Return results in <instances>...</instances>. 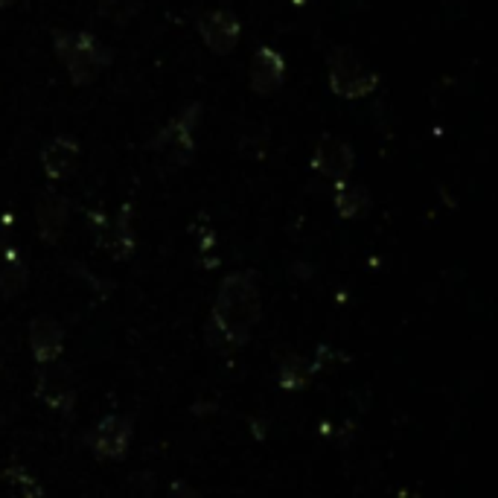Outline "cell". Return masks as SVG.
<instances>
[{"label":"cell","instance_id":"1","mask_svg":"<svg viewBox=\"0 0 498 498\" xmlns=\"http://www.w3.org/2000/svg\"><path fill=\"white\" fill-rule=\"evenodd\" d=\"M262 300L257 277L251 271L228 274L213 300V327L228 344H248L253 327L260 323Z\"/></svg>","mask_w":498,"mask_h":498},{"label":"cell","instance_id":"2","mask_svg":"<svg viewBox=\"0 0 498 498\" xmlns=\"http://www.w3.org/2000/svg\"><path fill=\"white\" fill-rule=\"evenodd\" d=\"M53 50L64 62L73 85H90L102 67H108L111 53L102 50V44L90 32H56Z\"/></svg>","mask_w":498,"mask_h":498},{"label":"cell","instance_id":"3","mask_svg":"<svg viewBox=\"0 0 498 498\" xmlns=\"http://www.w3.org/2000/svg\"><path fill=\"white\" fill-rule=\"evenodd\" d=\"M199 114L202 106L195 102V106H187L172 123H167L164 129H160L149 149L164 160L167 167H187L190 158L195 152V125H199Z\"/></svg>","mask_w":498,"mask_h":498},{"label":"cell","instance_id":"4","mask_svg":"<svg viewBox=\"0 0 498 498\" xmlns=\"http://www.w3.org/2000/svg\"><path fill=\"white\" fill-rule=\"evenodd\" d=\"M327 71H330V88L332 94H339L344 99H358L374 94L379 88V76L370 71V67L358 59L353 50L339 47L330 53L327 59Z\"/></svg>","mask_w":498,"mask_h":498},{"label":"cell","instance_id":"5","mask_svg":"<svg viewBox=\"0 0 498 498\" xmlns=\"http://www.w3.org/2000/svg\"><path fill=\"white\" fill-rule=\"evenodd\" d=\"M88 446L94 449L97 458L106 460H123L125 451L132 446V420L120 414H108L94 425L88 434Z\"/></svg>","mask_w":498,"mask_h":498},{"label":"cell","instance_id":"6","mask_svg":"<svg viewBox=\"0 0 498 498\" xmlns=\"http://www.w3.org/2000/svg\"><path fill=\"white\" fill-rule=\"evenodd\" d=\"M312 167L327 181L332 184H341L350 178V172L356 167V155L347 141L341 137H332V134H323L318 141V149H315V160H312Z\"/></svg>","mask_w":498,"mask_h":498},{"label":"cell","instance_id":"7","mask_svg":"<svg viewBox=\"0 0 498 498\" xmlns=\"http://www.w3.org/2000/svg\"><path fill=\"white\" fill-rule=\"evenodd\" d=\"M199 32H202V41L207 44V50L219 53V56H228L239 44L242 24H239V18L234 13H228V9H213V13L202 15Z\"/></svg>","mask_w":498,"mask_h":498},{"label":"cell","instance_id":"8","mask_svg":"<svg viewBox=\"0 0 498 498\" xmlns=\"http://www.w3.org/2000/svg\"><path fill=\"white\" fill-rule=\"evenodd\" d=\"M30 347L39 365H56L64 353V327L50 315H39L30 323Z\"/></svg>","mask_w":498,"mask_h":498},{"label":"cell","instance_id":"9","mask_svg":"<svg viewBox=\"0 0 498 498\" xmlns=\"http://www.w3.org/2000/svg\"><path fill=\"white\" fill-rule=\"evenodd\" d=\"M67 216H71V207L67 199L59 195L56 190H44L36 199V222H39V234L44 242H59L64 228H67Z\"/></svg>","mask_w":498,"mask_h":498},{"label":"cell","instance_id":"10","mask_svg":"<svg viewBox=\"0 0 498 498\" xmlns=\"http://www.w3.org/2000/svg\"><path fill=\"white\" fill-rule=\"evenodd\" d=\"M36 393L44 405H50L56 411H71L76 402V388L71 379V370L64 367H44L39 374V385Z\"/></svg>","mask_w":498,"mask_h":498},{"label":"cell","instance_id":"11","mask_svg":"<svg viewBox=\"0 0 498 498\" xmlns=\"http://www.w3.org/2000/svg\"><path fill=\"white\" fill-rule=\"evenodd\" d=\"M286 79V59L274 47H260L251 59V88L260 97H269L280 90Z\"/></svg>","mask_w":498,"mask_h":498},{"label":"cell","instance_id":"12","mask_svg":"<svg viewBox=\"0 0 498 498\" xmlns=\"http://www.w3.org/2000/svg\"><path fill=\"white\" fill-rule=\"evenodd\" d=\"M79 164V143L71 137H56L41 149V167L50 181H64Z\"/></svg>","mask_w":498,"mask_h":498},{"label":"cell","instance_id":"13","mask_svg":"<svg viewBox=\"0 0 498 498\" xmlns=\"http://www.w3.org/2000/svg\"><path fill=\"white\" fill-rule=\"evenodd\" d=\"M99 245L106 248L114 260H129L134 253V230H132V210L123 207L120 216L114 219L111 225L102 222Z\"/></svg>","mask_w":498,"mask_h":498},{"label":"cell","instance_id":"14","mask_svg":"<svg viewBox=\"0 0 498 498\" xmlns=\"http://www.w3.org/2000/svg\"><path fill=\"white\" fill-rule=\"evenodd\" d=\"M370 207V193L367 187L356 181H341L335 184V210L341 219H362Z\"/></svg>","mask_w":498,"mask_h":498},{"label":"cell","instance_id":"15","mask_svg":"<svg viewBox=\"0 0 498 498\" xmlns=\"http://www.w3.org/2000/svg\"><path fill=\"white\" fill-rule=\"evenodd\" d=\"M312 374H315V370L306 365V358L288 353L283 362H280L277 379H280V388L283 391H300V388H306V382L312 379Z\"/></svg>","mask_w":498,"mask_h":498},{"label":"cell","instance_id":"16","mask_svg":"<svg viewBox=\"0 0 498 498\" xmlns=\"http://www.w3.org/2000/svg\"><path fill=\"white\" fill-rule=\"evenodd\" d=\"M27 280H30L27 265L21 262L18 257H9L4 269H0V295H4V297H18L27 288Z\"/></svg>","mask_w":498,"mask_h":498},{"label":"cell","instance_id":"17","mask_svg":"<svg viewBox=\"0 0 498 498\" xmlns=\"http://www.w3.org/2000/svg\"><path fill=\"white\" fill-rule=\"evenodd\" d=\"M6 484L13 486L18 498H41V484L39 478L24 467H9L6 469Z\"/></svg>","mask_w":498,"mask_h":498},{"label":"cell","instance_id":"18","mask_svg":"<svg viewBox=\"0 0 498 498\" xmlns=\"http://www.w3.org/2000/svg\"><path fill=\"white\" fill-rule=\"evenodd\" d=\"M15 4V0H0V9H4V6H13Z\"/></svg>","mask_w":498,"mask_h":498}]
</instances>
